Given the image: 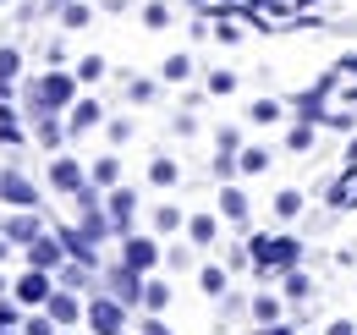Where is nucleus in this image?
I'll return each mask as SVG.
<instances>
[{
    "label": "nucleus",
    "instance_id": "f257e3e1",
    "mask_svg": "<svg viewBox=\"0 0 357 335\" xmlns=\"http://www.w3.org/2000/svg\"><path fill=\"white\" fill-rule=\"evenodd\" d=\"M72 94H77V77H66L55 66L50 77H39L28 88V105H33V116H55V110H72Z\"/></svg>",
    "mask_w": 357,
    "mask_h": 335
},
{
    "label": "nucleus",
    "instance_id": "f03ea898",
    "mask_svg": "<svg viewBox=\"0 0 357 335\" xmlns=\"http://www.w3.org/2000/svg\"><path fill=\"white\" fill-rule=\"evenodd\" d=\"M297 258H303V248H297L291 237H259V242H253V264H259V269H291Z\"/></svg>",
    "mask_w": 357,
    "mask_h": 335
},
{
    "label": "nucleus",
    "instance_id": "7ed1b4c3",
    "mask_svg": "<svg viewBox=\"0 0 357 335\" xmlns=\"http://www.w3.org/2000/svg\"><path fill=\"white\" fill-rule=\"evenodd\" d=\"M0 204H11V209H39V187H33L22 170H0Z\"/></svg>",
    "mask_w": 357,
    "mask_h": 335
},
{
    "label": "nucleus",
    "instance_id": "20e7f679",
    "mask_svg": "<svg viewBox=\"0 0 357 335\" xmlns=\"http://www.w3.org/2000/svg\"><path fill=\"white\" fill-rule=\"evenodd\" d=\"M50 187H55V193H83L89 176H83V165H77L72 154H55V160H50Z\"/></svg>",
    "mask_w": 357,
    "mask_h": 335
},
{
    "label": "nucleus",
    "instance_id": "39448f33",
    "mask_svg": "<svg viewBox=\"0 0 357 335\" xmlns=\"http://www.w3.org/2000/svg\"><path fill=\"white\" fill-rule=\"evenodd\" d=\"M89 325L99 335H116L121 325H127V313H121V297H93L89 302Z\"/></svg>",
    "mask_w": 357,
    "mask_h": 335
},
{
    "label": "nucleus",
    "instance_id": "423d86ee",
    "mask_svg": "<svg viewBox=\"0 0 357 335\" xmlns=\"http://www.w3.org/2000/svg\"><path fill=\"white\" fill-rule=\"evenodd\" d=\"M50 275L45 269H28V275H17V302H28V308H39V302H50Z\"/></svg>",
    "mask_w": 357,
    "mask_h": 335
},
{
    "label": "nucleus",
    "instance_id": "0eeeda50",
    "mask_svg": "<svg viewBox=\"0 0 357 335\" xmlns=\"http://www.w3.org/2000/svg\"><path fill=\"white\" fill-rule=\"evenodd\" d=\"M121 264H132L137 275H143V269H154V264H160V248H154V237H127V253H121Z\"/></svg>",
    "mask_w": 357,
    "mask_h": 335
},
{
    "label": "nucleus",
    "instance_id": "6e6552de",
    "mask_svg": "<svg viewBox=\"0 0 357 335\" xmlns=\"http://www.w3.org/2000/svg\"><path fill=\"white\" fill-rule=\"evenodd\" d=\"M61 253H66L61 237H39V242H28V264H33V269H55V264H61Z\"/></svg>",
    "mask_w": 357,
    "mask_h": 335
},
{
    "label": "nucleus",
    "instance_id": "1a4fd4ad",
    "mask_svg": "<svg viewBox=\"0 0 357 335\" xmlns=\"http://www.w3.org/2000/svg\"><path fill=\"white\" fill-rule=\"evenodd\" d=\"M0 231L11 237V248H17V242H22V248H28V242H39V220H33L28 209H22V214H11V220H6Z\"/></svg>",
    "mask_w": 357,
    "mask_h": 335
},
{
    "label": "nucleus",
    "instance_id": "9d476101",
    "mask_svg": "<svg viewBox=\"0 0 357 335\" xmlns=\"http://www.w3.org/2000/svg\"><path fill=\"white\" fill-rule=\"evenodd\" d=\"M132 209H137L132 193H127V187H110V225H116V231H127V225H132Z\"/></svg>",
    "mask_w": 357,
    "mask_h": 335
},
{
    "label": "nucleus",
    "instance_id": "9b49d317",
    "mask_svg": "<svg viewBox=\"0 0 357 335\" xmlns=\"http://www.w3.org/2000/svg\"><path fill=\"white\" fill-rule=\"evenodd\" d=\"M50 319H55V325H77V319H83L77 297H66V292H50Z\"/></svg>",
    "mask_w": 357,
    "mask_h": 335
},
{
    "label": "nucleus",
    "instance_id": "f8f14e48",
    "mask_svg": "<svg viewBox=\"0 0 357 335\" xmlns=\"http://www.w3.org/2000/svg\"><path fill=\"white\" fill-rule=\"evenodd\" d=\"M93 187H116V181H121V160H116V154H105V160H93Z\"/></svg>",
    "mask_w": 357,
    "mask_h": 335
},
{
    "label": "nucleus",
    "instance_id": "ddd939ff",
    "mask_svg": "<svg viewBox=\"0 0 357 335\" xmlns=\"http://www.w3.org/2000/svg\"><path fill=\"white\" fill-rule=\"evenodd\" d=\"M220 214H225V220H236V225H242V220H248V198H242L236 187H225V193H220Z\"/></svg>",
    "mask_w": 357,
    "mask_h": 335
},
{
    "label": "nucleus",
    "instance_id": "4468645a",
    "mask_svg": "<svg viewBox=\"0 0 357 335\" xmlns=\"http://www.w3.org/2000/svg\"><path fill=\"white\" fill-rule=\"evenodd\" d=\"M93 121H99V105H93V99H83V105H72V121H66V126H72V132H89Z\"/></svg>",
    "mask_w": 357,
    "mask_h": 335
},
{
    "label": "nucleus",
    "instance_id": "2eb2a0df",
    "mask_svg": "<svg viewBox=\"0 0 357 335\" xmlns=\"http://www.w3.org/2000/svg\"><path fill=\"white\" fill-rule=\"evenodd\" d=\"M275 214H280V220H291V214H303V193H297V187H286V193H275Z\"/></svg>",
    "mask_w": 357,
    "mask_h": 335
},
{
    "label": "nucleus",
    "instance_id": "dca6fc26",
    "mask_svg": "<svg viewBox=\"0 0 357 335\" xmlns=\"http://www.w3.org/2000/svg\"><path fill=\"white\" fill-rule=\"evenodd\" d=\"M165 302H171V286H165V281H143V308H154V313H160Z\"/></svg>",
    "mask_w": 357,
    "mask_h": 335
},
{
    "label": "nucleus",
    "instance_id": "f3484780",
    "mask_svg": "<svg viewBox=\"0 0 357 335\" xmlns=\"http://www.w3.org/2000/svg\"><path fill=\"white\" fill-rule=\"evenodd\" d=\"M176 160H154V165H149V181H154V187H176Z\"/></svg>",
    "mask_w": 357,
    "mask_h": 335
},
{
    "label": "nucleus",
    "instance_id": "a211bd4d",
    "mask_svg": "<svg viewBox=\"0 0 357 335\" xmlns=\"http://www.w3.org/2000/svg\"><path fill=\"white\" fill-rule=\"evenodd\" d=\"M0 143H22V121L6 110V99H0Z\"/></svg>",
    "mask_w": 357,
    "mask_h": 335
},
{
    "label": "nucleus",
    "instance_id": "6ab92c4d",
    "mask_svg": "<svg viewBox=\"0 0 357 335\" xmlns=\"http://www.w3.org/2000/svg\"><path fill=\"white\" fill-rule=\"evenodd\" d=\"M187 237H192V242H215V220H209V214H192V220H187Z\"/></svg>",
    "mask_w": 357,
    "mask_h": 335
},
{
    "label": "nucleus",
    "instance_id": "aec40b11",
    "mask_svg": "<svg viewBox=\"0 0 357 335\" xmlns=\"http://www.w3.org/2000/svg\"><path fill=\"white\" fill-rule=\"evenodd\" d=\"M236 170H248V176H259V170H269V154H264V149H242V160H236Z\"/></svg>",
    "mask_w": 357,
    "mask_h": 335
},
{
    "label": "nucleus",
    "instance_id": "412c9836",
    "mask_svg": "<svg viewBox=\"0 0 357 335\" xmlns=\"http://www.w3.org/2000/svg\"><path fill=\"white\" fill-rule=\"evenodd\" d=\"M176 225H181L176 204H160V209H154V231H176Z\"/></svg>",
    "mask_w": 357,
    "mask_h": 335
},
{
    "label": "nucleus",
    "instance_id": "4be33fe9",
    "mask_svg": "<svg viewBox=\"0 0 357 335\" xmlns=\"http://www.w3.org/2000/svg\"><path fill=\"white\" fill-rule=\"evenodd\" d=\"M143 22H149V28H165V22H171V6H165V0H149V6H143Z\"/></svg>",
    "mask_w": 357,
    "mask_h": 335
},
{
    "label": "nucleus",
    "instance_id": "5701e85b",
    "mask_svg": "<svg viewBox=\"0 0 357 335\" xmlns=\"http://www.w3.org/2000/svg\"><path fill=\"white\" fill-rule=\"evenodd\" d=\"M61 22H66V28H83V22H89V6H83V0H66V6H61Z\"/></svg>",
    "mask_w": 357,
    "mask_h": 335
},
{
    "label": "nucleus",
    "instance_id": "b1692460",
    "mask_svg": "<svg viewBox=\"0 0 357 335\" xmlns=\"http://www.w3.org/2000/svg\"><path fill=\"white\" fill-rule=\"evenodd\" d=\"M253 319H259V325H275V319H280V302H275V297H259V302H253Z\"/></svg>",
    "mask_w": 357,
    "mask_h": 335
},
{
    "label": "nucleus",
    "instance_id": "393cba45",
    "mask_svg": "<svg viewBox=\"0 0 357 335\" xmlns=\"http://www.w3.org/2000/svg\"><path fill=\"white\" fill-rule=\"evenodd\" d=\"M39 143H45V149L61 143V121H55V116H39Z\"/></svg>",
    "mask_w": 357,
    "mask_h": 335
},
{
    "label": "nucleus",
    "instance_id": "a878e982",
    "mask_svg": "<svg viewBox=\"0 0 357 335\" xmlns=\"http://www.w3.org/2000/svg\"><path fill=\"white\" fill-rule=\"evenodd\" d=\"M187 72H192L187 55H171V61H165V77H171V83H187Z\"/></svg>",
    "mask_w": 357,
    "mask_h": 335
},
{
    "label": "nucleus",
    "instance_id": "bb28decb",
    "mask_svg": "<svg viewBox=\"0 0 357 335\" xmlns=\"http://www.w3.org/2000/svg\"><path fill=\"white\" fill-rule=\"evenodd\" d=\"M198 286H204L209 297H220L225 292V269H204V275H198Z\"/></svg>",
    "mask_w": 357,
    "mask_h": 335
},
{
    "label": "nucleus",
    "instance_id": "cd10ccee",
    "mask_svg": "<svg viewBox=\"0 0 357 335\" xmlns=\"http://www.w3.org/2000/svg\"><path fill=\"white\" fill-rule=\"evenodd\" d=\"M99 72H105V61H99V55H83V66H77V83H93Z\"/></svg>",
    "mask_w": 357,
    "mask_h": 335
},
{
    "label": "nucleus",
    "instance_id": "c85d7f7f",
    "mask_svg": "<svg viewBox=\"0 0 357 335\" xmlns=\"http://www.w3.org/2000/svg\"><path fill=\"white\" fill-rule=\"evenodd\" d=\"M286 297L303 302V297H308V275H286Z\"/></svg>",
    "mask_w": 357,
    "mask_h": 335
},
{
    "label": "nucleus",
    "instance_id": "c756f323",
    "mask_svg": "<svg viewBox=\"0 0 357 335\" xmlns=\"http://www.w3.org/2000/svg\"><path fill=\"white\" fill-rule=\"evenodd\" d=\"M275 116H280V105H275V99H259V105H253V121H275Z\"/></svg>",
    "mask_w": 357,
    "mask_h": 335
},
{
    "label": "nucleus",
    "instance_id": "7c9ffc66",
    "mask_svg": "<svg viewBox=\"0 0 357 335\" xmlns=\"http://www.w3.org/2000/svg\"><path fill=\"white\" fill-rule=\"evenodd\" d=\"M231 88H236V77H231V72H215V77H209V94H231Z\"/></svg>",
    "mask_w": 357,
    "mask_h": 335
},
{
    "label": "nucleus",
    "instance_id": "2f4dec72",
    "mask_svg": "<svg viewBox=\"0 0 357 335\" xmlns=\"http://www.w3.org/2000/svg\"><path fill=\"white\" fill-rule=\"evenodd\" d=\"M286 143H291V149H308V143H313V126H291V137H286Z\"/></svg>",
    "mask_w": 357,
    "mask_h": 335
},
{
    "label": "nucleus",
    "instance_id": "473e14b6",
    "mask_svg": "<svg viewBox=\"0 0 357 335\" xmlns=\"http://www.w3.org/2000/svg\"><path fill=\"white\" fill-rule=\"evenodd\" d=\"M132 137V121H110V143H127Z\"/></svg>",
    "mask_w": 357,
    "mask_h": 335
},
{
    "label": "nucleus",
    "instance_id": "72a5a7b5",
    "mask_svg": "<svg viewBox=\"0 0 357 335\" xmlns=\"http://www.w3.org/2000/svg\"><path fill=\"white\" fill-rule=\"evenodd\" d=\"M17 325V302H0V330H11Z\"/></svg>",
    "mask_w": 357,
    "mask_h": 335
},
{
    "label": "nucleus",
    "instance_id": "f704fd0d",
    "mask_svg": "<svg viewBox=\"0 0 357 335\" xmlns=\"http://www.w3.org/2000/svg\"><path fill=\"white\" fill-rule=\"evenodd\" d=\"M50 325H55V319H33V325H28V335H50Z\"/></svg>",
    "mask_w": 357,
    "mask_h": 335
},
{
    "label": "nucleus",
    "instance_id": "c9c22d12",
    "mask_svg": "<svg viewBox=\"0 0 357 335\" xmlns=\"http://www.w3.org/2000/svg\"><path fill=\"white\" fill-rule=\"evenodd\" d=\"M6 258H11V237L0 231V264H6Z\"/></svg>",
    "mask_w": 357,
    "mask_h": 335
},
{
    "label": "nucleus",
    "instance_id": "e433bc0d",
    "mask_svg": "<svg viewBox=\"0 0 357 335\" xmlns=\"http://www.w3.org/2000/svg\"><path fill=\"white\" fill-rule=\"evenodd\" d=\"M330 335H352V325H347V319H341V325H330Z\"/></svg>",
    "mask_w": 357,
    "mask_h": 335
},
{
    "label": "nucleus",
    "instance_id": "4c0bfd02",
    "mask_svg": "<svg viewBox=\"0 0 357 335\" xmlns=\"http://www.w3.org/2000/svg\"><path fill=\"white\" fill-rule=\"evenodd\" d=\"M143 335H171V330H165V325H149V330H143Z\"/></svg>",
    "mask_w": 357,
    "mask_h": 335
},
{
    "label": "nucleus",
    "instance_id": "58836bf2",
    "mask_svg": "<svg viewBox=\"0 0 357 335\" xmlns=\"http://www.w3.org/2000/svg\"><path fill=\"white\" fill-rule=\"evenodd\" d=\"M187 6H209V0H187Z\"/></svg>",
    "mask_w": 357,
    "mask_h": 335
},
{
    "label": "nucleus",
    "instance_id": "ea45409f",
    "mask_svg": "<svg viewBox=\"0 0 357 335\" xmlns=\"http://www.w3.org/2000/svg\"><path fill=\"white\" fill-rule=\"evenodd\" d=\"M297 6H313V0H297Z\"/></svg>",
    "mask_w": 357,
    "mask_h": 335
},
{
    "label": "nucleus",
    "instance_id": "a19ab883",
    "mask_svg": "<svg viewBox=\"0 0 357 335\" xmlns=\"http://www.w3.org/2000/svg\"><path fill=\"white\" fill-rule=\"evenodd\" d=\"M0 286H6V281H0Z\"/></svg>",
    "mask_w": 357,
    "mask_h": 335
}]
</instances>
